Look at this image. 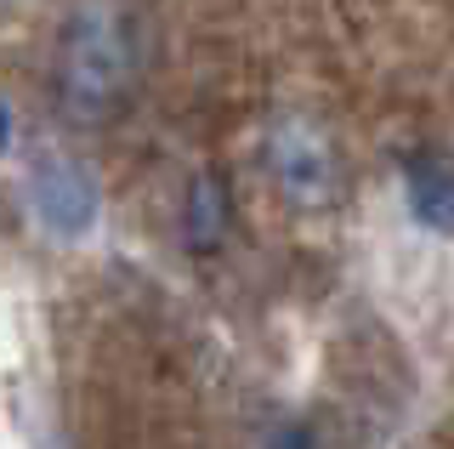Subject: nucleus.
<instances>
[{"label": "nucleus", "instance_id": "4", "mask_svg": "<svg viewBox=\"0 0 454 449\" xmlns=\"http://www.w3.org/2000/svg\"><path fill=\"white\" fill-rule=\"evenodd\" d=\"M35 205H40V222H46V228L74 240V233H85L91 217H97V188H91V177H85L80 165L51 160V165L35 171Z\"/></svg>", "mask_w": 454, "mask_h": 449}, {"label": "nucleus", "instance_id": "3", "mask_svg": "<svg viewBox=\"0 0 454 449\" xmlns=\"http://www.w3.org/2000/svg\"><path fill=\"white\" fill-rule=\"evenodd\" d=\"M403 205L437 240H454V154L449 148H409L403 165Z\"/></svg>", "mask_w": 454, "mask_h": 449}, {"label": "nucleus", "instance_id": "2", "mask_svg": "<svg viewBox=\"0 0 454 449\" xmlns=\"http://www.w3.org/2000/svg\"><path fill=\"white\" fill-rule=\"evenodd\" d=\"M262 165L290 210L318 217V210H335L347 200V154H340L330 125L301 114V108L273 114V125L262 137Z\"/></svg>", "mask_w": 454, "mask_h": 449}, {"label": "nucleus", "instance_id": "7", "mask_svg": "<svg viewBox=\"0 0 454 449\" xmlns=\"http://www.w3.org/2000/svg\"><path fill=\"white\" fill-rule=\"evenodd\" d=\"M0 143H6V114H0Z\"/></svg>", "mask_w": 454, "mask_h": 449}, {"label": "nucleus", "instance_id": "5", "mask_svg": "<svg viewBox=\"0 0 454 449\" xmlns=\"http://www.w3.org/2000/svg\"><path fill=\"white\" fill-rule=\"evenodd\" d=\"M227 233H233V188L222 171H199L182 193V240L193 256H210L227 245Z\"/></svg>", "mask_w": 454, "mask_h": 449}, {"label": "nucleus", "instance_id": "1", "mask_svg": "<svg viewBox=\"0 0 454 449\" xmlns=\"http://www.w3.org/2000/svg\"><path fill=\"white\" fill-rule=\"evenodd\" d=\"M142 80V40L125 6L114 0H80L68 12L63 35H57V58H51V86L57 108L74 125H108L131 103Z\"/></svg>", "mask_w": 454, "mask_h": 449}, {"label": "nucleus", "instance_id": "6", "mask_svg": "<svg viewBox=\"0 0 454 449\" xmlns=\"http://www.w3.org/2000/svg\"><path fill=\"white\" fill-rule=\"evenodd\" d=\"M273 449H312V438H307V427H290V432H278Z\"/></svg>", "mask_w": 454, "mask_h": 449}]
</instances>
